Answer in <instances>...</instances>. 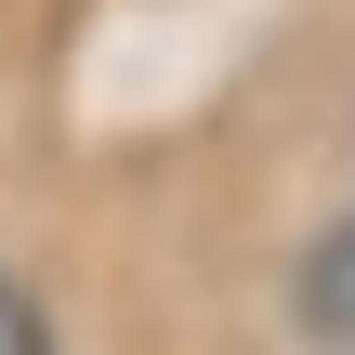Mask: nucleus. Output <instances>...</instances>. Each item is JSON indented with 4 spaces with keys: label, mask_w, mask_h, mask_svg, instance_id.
<instances>
[{
    "label": "nucleus",
    "mask_w": 355,
    "mask_h": 355,
    "mask_svg": "<svg viewBox=\"0 0 355 355\" xmlns=\"http://www.w3.org/2000/svg\"><path fill=\"white\" fill-rule=\"evenodd\" d=\"M290 329L316 355H355V211H329V224L303 237V263H290Z\"/></svg>",
    "instance_id": "f257e3e1"
},
{
    "label": "nucleus",
    "mask_w": 355,
    "mask_h": 355,
    "mask_svg": "<svg viewBox=\"0 0 355 355\" xmlns=\"http://www.w3.org/2000/svg\"><path fill=\"white\" fill-rule=\"evenodd\" d=\"M0 355H66V329H53V303L0 263Z\"/></svg>",
    "instance_id": "f03ea898"
}]
</instances>
